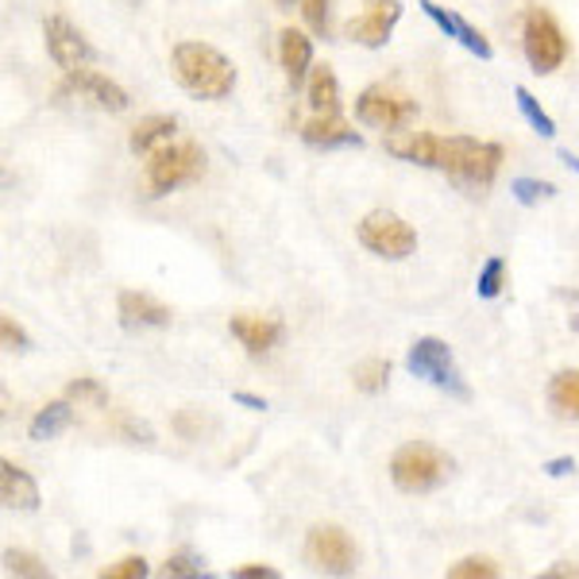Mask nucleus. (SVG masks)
Returning <instances> with one entry per match:
<instances>
[{
    "label": "nucleus",
    "mask_w": 579,
    "mask_h": 579,
    "mask_svg": "<svg viewBox=\"0 0 579 579\" xmlns=\"http://www.w3.org/2000/svg\"><path fill=\"white\" fill-rule=\"evenodd\" d=\"M62 93H74L77 101H90V105L105 108V113H124L128 108V93L113 82V77L97 74V70H66V82H62Z\"/></svg>",
    "instance_id": "obj_12"
},
{
    "label": "nucleus",
    "mask_w": 579,
    "mask_h": 579,
    "mask_svg": "<svg viewBox=\"0 0 579 579\" xmlns=\"http://www.w3.org/2000/svg\"><path fill=\"white\" fill-rule=\"evenodd\" d=\"M387 379H390L387 359H364V364H356V371H351V382H356L359 394H379V390L387 387Z\"/></svg>",
    "instance_id": "obj_25"
},
{
    "label": "nucleus",
    "mask_w": 579,
    "mask_h": 579,
    "mask_svg": "<svg viewBox=\"0 0 579 579\" xmlns=\"http://www.w3.org/2000/svg\"><path fill=\"white\" fill-rule=\"evenodd\" d=\"M382 147H387L394 159L402 162H418V167H433L436 170V155H441V139L429 136V131H387V139H382Z\"/></svg>",
    "instance_id": "obj_16"
},
{
    "label": "nucleus",
    "mask_w": 579,
    "mask_h": 579,
    "mask_svg": "<svg viewBox=\"0 0 579 579\" xmlns=\"http://www.w3.org/2000/svg\"><path fill=\"white\" fill-rule=\"evenodd\" d=\"M568 325H572V333H579V313H576V317H572V320H568Z\"/></svg>",
    "instance_id": "obj_42"
},
{
    "label": "nucleus",
    "mask_w": 579,
    "mask_h": 579,
    "mask_svg": "<svg viewBox=\"0 0 579 579\" xmlns=\"http://www.w3.org/2000/svg\"><path fill=\"white\" fill-rule=\"evenodd\" d=\"M175 429L186 436V441H193V436H201V429H206V418H198V410H182L175 418Z\"/></svg>",
    "instance_id": "obj_35"
},
{
    "label": "nucleus",
    "mask_w": 579,
    "mask_h": 579,
    "mask_svg": "<svg viewBox=\"0 0 579 579\" xmlns=\"http://www.w3.org/2000/svg\"><path fill=\"white\" fill-rule=\"evenodd\" d=\"M449 579H495L498 576V565L491 557H464L456 565H449Z\"/></svg>",
    "instance_id": "obj_30"
},
{
    "label": "nucleus",
    "mask_w": 579,
    "mask_h": 579,
    "mask_svg": "<svg viewBox=\"0 0 579 579\" xmlns=\"http://www.w3.org/2000/svg\"><path fill=\"white\" fill-rule=\"evenodd\" d=\"M278 62H283L286 77L294 90H302L309 82V70H313V39L297 28H286L278 35Z\"/></svg>",
    "instance_id": "obj_17"
},
{
    "label": "nucleus",
    "mask_w": 579,
    "mask_h": 579,
    "mask_svg": "<svg viewBox=\"0 0 579 579\" xmlns=\"http://www.w3.org/2000/svg\"><path fill=\"white\" fill-rule=\"evenodd\" d=\"M175 131H178L175 116H147V120H139L136 128H131L128 147L136 155H155L159 147H167L170 139H175Z\"/></svg>",
    "instance_id": "obj_21"
},
{
    "label": "nucleus",
    "mask_w": 579,
    "mask_h": 579,
    "mask_svg": "<svg viewBox=\"0 0 579 579\" xmlns=\"http://www.w3.org/2000/svg\"><path fill=\"white\" fill-rule=\"evenodd\" d=\"M175 77L190 97L198 101H224L236 90V66L209 43H178L170 51Z\"/></svg>",
    "instance_id": "obj_1"
},
{
    "label": "nucleus",
    "mask_w": 579,
    "mask_h": 579,
    "mask_svg": "<svg viewBox=\"0 0 579 579\" xmlns=\"http://www.w3.org/2000/svg\"><path fill=\"white\" fill-rule=\"evenodd\" d=\"M162 576L167 579H198L201 565L193 557H170L167 565H162Z\"/></svg>",
    "instance_id": "obj_34"
},
{
    "label": "nucleus",
    "mask_w": 579,
    "mask_h": 579,
    "mask_svg": "<svg viewBox=\"0 0 579 579\" xmlns=\"http://www.w3.org/2000/svg\"><path fill=\"white\" fill-rule=\"evenodd\" d=\"M356 116L359 124L379 131H402L418 116V101L406 97L402 90H390V85H371L356 97Z\"/></svg>",
    "instance_id": "obj_8"
},
{
    "label": "nucleus",
    "mask_w": 579,
    "mask_h": 579,
    "mask_svg": "<svg viewBox=\"0 0 579 579\" xmlns=\"http://www.w3.org/2000/svg\"><path fill=\"white\" fill-rule=\"evenodd\" d=\"M549 406H552V413H557V418L579 421V371H576V367H565V371L552 375Z\"/></svg>",
    "instance_id": "obj_22"
},
{
    "label": "nucleus",
    "mask_w": 579,
    "mask_h": 579,
    "mask_svg": "<svg viewBox=\"0 0 579 579\" xmlns=\"http://www.w3.org/2000/svg\"><path fill=\"white\" fill-rule=\"evenodd\" d=\"M70 421H74V406H70V398L66 402H51V406H43V410L31 418V441H54L59 433H66L70 429Z\"/></svg>",
    "instance_id": "obj_23"
},
{
    "label": "nucleus",
    "mask_w": 579,
    "mask_h": 579,
    "mask_svg": "<svg viewBox=\"0 0 579 579\" xmlns=\"http://www.w3.org/2000/svg\"><path fill=\"white\" fill-rule=\"evenodd\" d=\"M4 572L8 576H23V579H51V568H46L43 560L31 557V552H20V549L4 552Z\"/></svg>",
    "instance_id": "obj_27"
},
{
    "label": "nucleus",
    "mask_w": 579,
    "mask_h": 579,
    "mask_svg": "<svg viewBox=\"0 0 579 579\" xmlns=\"http://www.w3.org/2000/svg\"><path fill=\"white\" fill-rule=\"evenodd\" d=\"M514 101H518L522 116H526V124L537 131V136H545V139H552V136H557V120H552V116L545 113V108H541V101H537L534 93H529V90H522V85H518V90H514Z\"/></svg>",
    "instance_id": "obj_24"
},
{
    "label": "nucleus",
    "mask_w": 579,
    "mask_h": 579,
    "mask_svg": "<svg viewBox=\"0 0 579 579\" xmlns=\"http://www.w3.org/2000/svg\"><path fill=\"white\" fill-rule=\"evenodd\" d=\"M236 579H278V572L267 565H248V568H240Z\"/></svg>",
    "instance_id": "obj_38"
},
{
    "label": "nucleus",
    "mask_w": 579,
    "mask_h": 579,
    "mask_svg": "<svg viewBox=\"0 0 579 579\" xmlns=\"http://www.w3.org/2000/svg\"><path fill=\"white\" fill-rule=\"evenodd\" d=\"M452 475V460L444 456L441 449L425 441H410L390 456V480H394L398 491L406 495H425V491H436L444 480Z\"/></svg>",
    "instance_id": "obj_3"
},
{
    "label": "nucleus",
    "mask_w": 579,
    "mask_h": 579,
    "mask_svg": "<svg viewBox=\"0 0 579 579\" xmlns=\"http://www.w3.org/2000/svg\"><path fill=\"white\" fill-rule=\"evenodd\" d=\"M302 15L309 23L313 35L328 39L333 35V0H302Z\"/></svg>",
    "instance_id": "obj_29"
},
{
    "label": "nucleus",
    "mask_w": 579,
    "mask_h": 579,
    "mask_svg": "<svg viewBox=\"0 0 579 579\" xmlns=\"http://www.w3.org/2000/svg\"><path fill=\"white\" fill-rule=\"evenodd\" d=\"M436 170H444L464 190H487L503 170V147L472 136H449L441 139Z\"/></svg>",
    "instance_id": "obj_2"
},
{
    "label": "nucleus",
    "mask_w": 579,
    "mask_h": 579,
    "mask_svg": "<svg viewBox=\"0 0 579 579\" xmlns=\"http://www.w3.org/2000/svg\"><path fill=\"white\" fill-rule=\"evenodd\" d=\"M302 139L309 147H325V151H333V147H364V136L356 128H348L340 116H313V120H305Z\"/></svg>",
    "instance_id": "obj_19"
},
{
    "label": "nucleus",
    "mask_w": 579,
    "mask_h": 579,
    "mask_svg": "<svg viewBox=\"0 0 579 579\" xmlns=\"http://www.w3.org/2000/svg\"><path fill=\"white\" fill-rule=\"evenodd\" d=\"M510 193H514V201H518V206H541V201L557 198V186L541 182V178H514Z\"/></svg>",
    "instance_id": "obj_26"
},
{
    "label": "nucleus",
    "mask_w": 579,
    "mask_h": 579,
    "mask_svg": "<svg viewBox=\"0 0 579 579\" xmlns=\"http://www.w3.org/2000/svg\"><path fill=\"white\" fill-rule=\"evenodd\" d=\"M560 162H565L568 170H576V175H579V155H572V151H560Z\"/></svg>",
    "instance_id": "obj_41"
},
{
    "label": "nucleus",
    "mask_w": 579,
    "mask_h": 579,
    "mask_svg": "<svg viewBox=\"0 0 579 579\" xmlns=\"http://www.w3.org/2000/svg\"><path fill=\"white\" fill-rule=\"evenodd\" d=\"M549 480H565V475H572L576 472V460L572 456H560V460H549V464L541 467Z\"/></svg>",
    "instance_id": "obj_37"
},
{
    "label": "nucleus",
    "mask_w": 579,
    "mask_h": 579,
    "mask_svg": "<svg viewBox=\"0 0 579 579\" xmlns=\"http://www.w3.org/2000/svg\"><path fill=\"white\" fill-rule=\"evenodd\" d=\"M305 93H309L313 116H340V82H336L333 66H313Z\"/></svg>",
    "instance_id": "obj_20"
},
{
    "label": "nucleus",
    "mask_w": 579,
    "mask_h": 579,
    "mask_svg": "<svg viewBox=\"0 0 579 579\" xmlns=\"http://www.w3.org/2000/svg\"><path fill=\"white\" fill-rule=\"evenodd\" d=\"M305 560L313 572L351 576L356 572V545L340 526H313L305 537Z\"/></svg>",
    "instance_id": "obj_9"
},
{
    "label": "nucleus",
    "mask_w": 579,
    "mask_h": 579,
    "mask_svg": "<svg viewBox=\"0 0 579 579\" xmlns=\"http://www.w3.org/2000/svg\"><path fill=\"white\" fill-rule=\"evenodd\" d=\"M0 340H4L8 351H28L31 348V336L23 333L20 325H15L12 313H4V317H0Z\"/></svg>",
    "instance_id": "obj_33"
},
{
    "label": "nucleus",
    "mask_w": 579,
    "mask_h": 579,
    "mask_svg": "<svg viewBox=\"0 0 579 579\" xmlns=\"http://www.w3.org/2000/svg\"><path fill=\"white\" fill-rule=\"evenodd\" d=\"M201 175H206V151H201L198 144H190V139H182V144L170 139V144L159 147V151L151 155V162H147V193H151V198H167L178 186L198 182Z\"/></svg>",
    "instance_id": "obj_4"
},
{
    "label": "nucleus",
    "mask_w": 579,
    "mask_h": 579,
    "mask_svg": "<svg viewBox=\"0 0 579 579\" xmlns=\"http://www.w3.org/2000/svg\"><path fill=\"white\" fill-rule=\"evenodd\" d=\"M503 283H506V263L498 260V255H491V260L483 263V271H480V283H475V294H480L483 302H495V297L503 294Z\"/></svg>",
    "instance_id": "obj_28"
},
{
    "label": "nucleus",
    "mask_w": 579,
    "mask_h": 579,
    "mask_svg": "<svg viewBox=\"0 0 579 579\" xmlns=\"http://www.w3.org/2000/svg\"><path fill=\"white\" fill-rule=\"evenodd\" d=\"M43 39H46V54H51L54 66H62V70H77V66H85V62L97 59L93 43L66 20V15L43 20Z\"/></svg>",
    "instance_id": "obj_11"
},
{
    "label": "nucleus",
    "mask_w": 579,
    "mask_h": 579,
    "mask_svg": "<svg viewBox=\"0 0 579 579\" xmlns=\"http://www.w3.org/2000/svg\"><path fill=\"white\" fill-rule=\"evenodd\" d=\"M522 46H526V62L534 66V74H557L568 59L565 31L545 8H529L526 12V20H522Z\"/></svg>",
    "instance_id": "obj_6"
},
{
    "label": "nucleus",
    "mask_w": 579,
    "mask_h": 579,
    "mask_svg": "<svg viewBox=\"0 0 579 579\" xmlns=\"http://www.w3.org/2000/svg\"><path fill=\"white\" fill-rule=\"evenodd\" d=\"M406 367H410V375L433 382L436 390L460 398V402L472 398V387H467L464 375H460L456 359H452V348L444 340H436V336H421V340H413L410 356H406Z\"/></svg>",
    "instance_id": "obj_5"
},
{
    "label": "nucleus",
    "mask_w": 579,
    "mask_h": 579,
    "mask_svg": "<svg viewBox=\"0 0 579 579\" xmlns=\"http://www.w3.org/2000/svg\"><path fill=\"white\" fill-rule=\"evenodd\" d=\"M229 328H232V336H236L240 348H244L248 356H267V351L283 340V320H275V317L236 313V317L229 320Z\"/></svg>",
    "instance_id": "obj_13"
},
{
    "label": "nucleus",
    "mask_w": 579,
    "mask_h": 579,
    "mask_svg": "<svg viewBox=\"0 0 579 579\" xmlns=\"http://www.w3.org/2000/svg\"><path fill=\"white\" fill-rule=\"evenodd\" d=\"M356 236L367 252L379 255V260H390V263L410 260V255L418 252V232H413L398 213H387V209L367 213L364 221H359Z\"/></svg>",
    "instance_id": "obj_7"
},
{
    "label": "nucleus",
    "mask_w": 579,
    "mask_h": 579,
    "mask_svg": "<svg viewBox=\"0 0 579 579\" xmlns=\"http://www.w3.org/2000/svg\"><path fill=\"white\" fill-rule=\"evenodd\" d=\"M402 20V0H364V15L344 23V35L359 46H387L394 23Z\"/></svg>",
    "instance_id": "obj_10"
},
{
    "label": "nucleus",
    "mask_w": 579,
    "mask_h": 579,
    "mask_svg": "<svg viewBox=\"0 0 579 579\" xmlns=\"http://www.w3.org/2000/svg\"><path fill=\"white\" fill-rule=\"evenodd\" d=\"M66 398H70V402H77V406H82V402L85 406H97V410H101V406H108V390L101 387L97 379H74L66 387Z\"/></svg>",
    "instance_id": "obj_31"
},
{
    "label": "nucleus",
    "mask_w": 579,
    "mask_h": 579,
    "mask_svg": "<svg viewBox=\"0 0 579 579\" xmlns=\"http://www.w3.org/2000/svg\"><path fill=\"white\" fill-rule=\"evenodd\" d=\"M120 325L128 333H139V328H167L170 325V309L162 302H155L151 294H136V290H124L120 302Z\"/></svg>",
    "instance_id": "obj_15"
},
{
    "label": "nucleus",
    "mask_w": 579,
    "mask_h": 579,
    "mask_svg": "<svg viewBox=\"0 0 579 579\" xmlns=\"http://www.w3.org/2000/svg\"><path fill=\"white\" fill-rule=\"evenodd\" d=\"M545 579H579V565H552L549 572H545Z\"/></svg>",
    "instance_id": "obj_39"
},
{
    "label": "nucleus",
    "mask_w": 579,
    "mask_h": 579,
    "mask_svg": "<svg viewBox=\"0 0 579 579\" xmlns=\"http://www.w3.org/2000/svg\"><path fill=\"white\" fill-rule=\"evenodd\" d=\"M0 503L8 506V510H39V483L31 480L23 467H15L12 460H4L0 464Z\"/></svg>",
    "instance_id": "obj_18"
},
{
    "label": "nucleus",
    "mask_w": 579,
    "mask_h": 579,
    "mask_svg": "<svg viewBox=\"0 0 579 579\" xmlns=\"http://www.w3.org/2000/svg\"><path fill=\"white\" fill-rule=\"evenodd\" d=\"M232 402H236V406H248V410H267V402H263V398L244 394V390H236V394H232Z\"/></svg>",
    "instance_id": "obj_40"
},
{
    "label": "nucleus",
    "mask_w": 579,
    "mask_h": 579,
    "mask_svg": "<svg viewBox=\"0 0 579 579\" xmlns=\"http://www.w3.org/2000/svg\"><path fill=\"white\" fill-rule=\"evenodd\" d=\"M97 576L101 579H144L147 576V560L144 557H124V560H116V565L101 568Z\"/></svg>",
    "instance_id": "obj_32"
},
{
    "label": "nucleus",
    "mask_w": 579,
    "mask_h": 579,
    "mask_svg": "<svg viewBox=\"0 0 579 579\" xmlns=\"http://www.w3.org/2000/svg\"><path fill=\"white\" fill-rule=\"evenodd\" d=\"M120 433H128L131 441H139V444H151L155 441L151 429H147L144 421H131V418H120Z\"/></svg>",
    "instance_id": "obj_36"
},
{
    "label": "nucleus",
    "mask_w": 579,
    "mask_h": 579,
    "mask_svg": "<svg viewBox=\"0 0 579 579\" xmlns=\"http://www.w3.org/2000/svg\"><path fill=\"white\" fill-rule=\"evenodd\" d=\"M421 12L429 15V20L436 23V28L444 31L449 39H456L460 46H467L472 54H480V59H491V43H487V35L483 31H475L472 23L464 20V15H456V12H449V8H441L436 0H421Z\"/></svg>",
    "instance_id": "obj_14"
}]
</instances>
